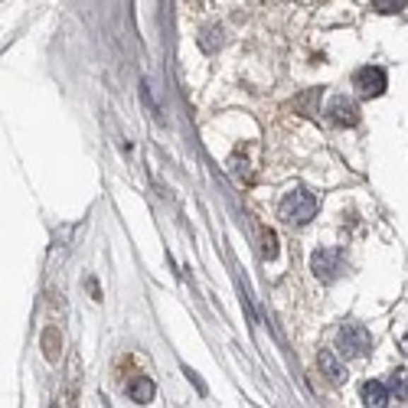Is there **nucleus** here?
Masks as SVG:
<instances>
[{"label":"nucleus","mask_w":408,"mask_h":408,"mask_svg":"<svg viewBox=\"0 0 408 408\" xmlns=\"http://www.w3.org/2000/svg\"><path fill=\"white\" fill-rule=\"evenodd\" d=\"M278 213H281V219L291 222V226H307V222L317 216V196L304 187H291L288 193H284V199H281Z\"/></svg>","instance_id":"obj_1"},{"label":"nucleus","mask_w":408,"mask_h":408,"mask_svg":"<svg viewBox=\"0 0 408 408\" xmlns=\"http://www.w3.org/2000/svg\"><path fill=\"white\" fill-rule=\"evenodd\" d=\"M337 349H340L343 359H363L373 349V337L363 323H343L340 333H337Z\"/></svg>","instance_id":"obj_2"},{"label":"nucleus","mask_w":408,"mask_h":408,"mask_svg":"<svg viewBox=\"0 0 408 408\" xmlns=\"http://www.w3.org/2000/svg\"><path fill=\"white\" fill-rule=\"evenodd\" d=\"M310 272H314L317 281L330 284V281H337L346 272V258H343L340 248H317L310 255Z\"/></svg>","instance_id":"obj_3"},{"label":"nucleus","mask_w":408,"mask_h":408,"mask_svg":"<svg viewBox=\"0 0 408 408\" xmlns=\"http://www.w3.org/2000/svg\"><path fill=\"white\" fill-rule=\"evenodd\" d=\"M353 88H356L359 98H379V95H385V88H389L385 69H379V66L356 69V76H353Z\"/></svg>","instance_id":"obj_4"},{"label":"nucleus","mask_w":408,"mask_h":408,"mask_svg":"<svg viewBox=\"0 0 408 408\" xmlns=\"http://www.w3.org/2000/svg\"><path fill=\"white\" fill-rule=\"evenodd\" d=\"M327 115H330L333 124H340V128H353L359 121V108L353 98H346V95H337L330 105H327Z\"/></svg>","instance_id":"obj_5"},{"label":"nucleus","mask_w":408,"mask_h":408,"mask_svg":"<svg viewBox=\"0 0 408 408\" xmlns=\"http://www.w3.org/2000/svg\"><path fill=\"white\" fill-rule=\"evenodd\" d=\"M363 402L369 408H383V405H389L392 402V389H389V383H375V379H369V383H363Z\"/></svg>","instance_id":"obj_6"},{"label":"nucleus","mask_w":408,"mask_h":408,"mask_svg":"<svg viewBox=\"0 0 408 408\" xmlns=\"http://www.w3.org/2000/svg\"><path fill=\"white\" fill-rule=\"evenodd\" d=\"M128 395H131V402H137V405H147V402L153 399V383L147 375H137L134 383L128 385Z\"/></svg>","instance_id":"obj_7"},{"label":"nucleus","mask_w":408,"mask_h":408,"mask_svg":"<svg viewBox=\"0 0 408 408\" xmlns=\"http://www.w3.org/2000/svg\"><path fill=\"white\" fill-rule=\"evenodd\" d=\"M389 389H392V399L408 402V369H395L389 375Z\"/></svg>","instance_id":"obj_8"},{"label":"nucleus","mask_w":408,"mask_h":408,"mask_svg":"<svg viewBox=\"0 0 408 408\" xmlns=\"http://www.w3.org/2000/svg\"><path fill=\"white\" fill-rule=\"evenodd\" d=\"M320 369H323V373H327V379H330L333 385H337V383H343V366L337 363V359H333V353H330V349H323V353H320Z\"/></svg>","instance_id":"obj_9"},{"label":"nucleus","mask_w":408,"mask_h":408,"mask_svg":"<svg viewBox=\"0 0 408 408\" xmlns=\"http://www.w3.org/2000/svg\"><path fill=\"white\" fill-rule=\"evenodd\" d=\"M405 4H408V0H373V10H375V13H385V17H389V13H402V10H405Z\"/></svg>","instance_id":"obj_10"},{"label":"nucleus","mask_w":408,"mask_h":408,"mask_svg":"<svg viewBox=\"0 0 408 408\" xmlns=\"http://www.w3.org/2000/svg\"><path fill=\"white\" fill-rule=\"evenodd\" d=\"M219 36H222L219 26H206V30H203V40H199V46H203L206 52H213L216 46H219Z\"/></svg>","instance_id":"obj_11"},{"label":"nucleus","mask_w":408,"mask_h":408,"mask_svg":"<svg viewBox=\"0 0 408 408\" xmlns=\"http://www.w3.org/2000/svg\"><path fill=\"white\" fill-rule=\"evenodd\" d=\"M262 242H264V245H262V255L268 258V262H272V258L278 255V245H274V232H272V229H264Z\"/></svg>","instance_id":"obj_12"},{"label":"nucleus","mask_w":408,"mask_h":408,"mask_svg":"<svg viewBox=\"0 0 408 408\" xmlns=\"http://www.w3.org/2000/svg\"><path fill=\"white\" fill-rule=\"evenodd\" d=\"M402 353L408 356V333H405V340H402Z\"/></svg>","instance_id":"obj_13"}]
</instances>
